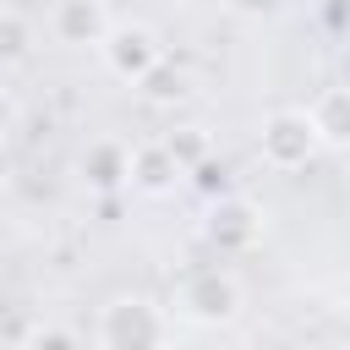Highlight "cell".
I'll list each match as a JSON object with an SVG mask.
<instances>
[{
  "label": "cell",
  "mask_w": 350,
  "mask_h": 350,
  "mask_svg": "<svg viewBox=\"0 0 350 350\" xmlns=\"http://www.w3.org/2000/svg\"><path fill=\"white\" fill-rule=\"evenodd\" d=\"M142 82H148V98H159V104H164V98H180V93H186V77H180V71H170L164 60H159V66H153V71H148Z\"/></svg>",
  "instance_id": "10"
},
{
  "label": "cell",
  "mask_w": 350,
  "mask_h": 350,
  "mask_svg": "<svg viewBox=\"0 0 350 350\" xmlns=\"http://www.w3.org/2000/svg\"><path fill=\"white\" fill-rule=\"evenodd\" d=\"M33 350H77V339L66 328H44V334H33Z\"/></svg>",
  "instance_id": "11"
},
{
  "label": "cell",
  "mask_w": 350,
  "mask_h": 350,
  "mask_svg": "<svg viewBox=\"0 0 350 350\" xmlns=\"http://www.w3.org/2000/svg\"><path fill=\"white\" fill-rule=\"evenodd\" d=\"M109 11L104 0H60L55 5V38L60 44H104Z\"/></svg>",
  "instance_id": "5"
},
{
  "label": "cell",
  "mask_w": 350,
  "mask_h": 350,
  "mask_svg": "<svg viewBox=\"0 0 350 350\" xmlns=\"http://www.w3.org/2000/svg\"><path fill=\"white\" fill-rule=\"evenodd\" d=\"M98 345L104 350H164V312L142 295H120L98 317Z\"/></svg>",
  "instance_id": "1"
},
{
  "label": "cell",
  "mask_w": 350,
  "mask_h": 350,
  "mask_svg": "<svg viewBox=\"0 0 350 350\" xmlns=\"http://www.w3.org/2000/svg\"><path fill=\"white\" fill-rule=\"evenodd\" d=\"M0 49H5V55L22 49V22H16V16H0Z\"/></svg>",
  "instance_id": "12"
},
{
  "label": "cell",
  "mask_w": 350,
  "mask_h": 350,
  "mask_svg": "<svg viewBox=\"0 0 350 350\" xmlns=\"http://www.w3.org/2000/svg\"><path fill=\"white\" fill-rule=\"evenodd\" d=\"M82 170H88L93 186H115V180H126V148H115V142H93V153L82 159Z\"/></svg>",
  "instance_id": "8"
},
{
  "label": "cell",
  "mask_w": 350,
  "mask_h": 350,
  "mask_svg": "<svg viewBox=\"0 0 350 350\" xmlns=\"http://www.w3.org/2000/svg\"><path fill=\"white\" fill-rule=\"evenodd\" d=\"M306 126H312V137H317V142L339 148V142H345V93H339V88H328V93L306 109Z\"/></svg>",
  "instance_id": "7"
},
{
  "label": "cell",
  "mask_w": 350,
  "mask_h": 350,
  "mask_svg": "<svg viewBox=\"0 0 350 350\" xmlns=\"http://www.w3.org/2000/svg\"><path fill=\"white\" fill-rule=\"evenodd\" d=\"M208 230H213V241H219V246H241V241L252 235V208H246V202H224V208L213 213V224H208Z\"/></svg>",
  "instance_id": "9"
},
{
  "label": "cell",
  "mask_w": 350,
  "mask_h": 350,
  "mask_svg": "<svg viewBox=\"0 0 350 350\" xmlns=\"http://www.w3.org/2000/svg\"><path fill=\"white\" fill-rule=\"evenodd\" d=\"M175 175H180V164L170 159V148H164V142H148V148L126 153V180H137L142 191H164Z\"/></svg>",
  "instance_id": "6"
},
{
  "label": "cell",
  "mask_w": 350,
  "mask_h": 350,
  "mask_svg": "<svg viewBox=\"0 0 350 350\" xmlns=\"http://www.w3.org/2000/svg\"><path fill=\"white\" fill-rule=\"evenodd\" d=\"M235 306H241V290H235V279H224V273H197V279H186L180 295H175V312L191 317V323H224Z\"/></svg>",
  "instance_id": "3"
},
{
  "label": "cell",
  "mask_w": 350,
  "mask_h": 350,
  "mask_svg": "<svg viewBox=\"0 0 350 350\" xmlns=\"http://www.w3.org/2000/svg\"><path fill=\"white\" fill-rule=\"evenodd\" d=\"M0 170H5V148H0Z\"/></svg>",
  "instance_id": "13"
},
{
  "label": "cell",
  "mask_w": 350,
  "mask_h": 350,
  "mask_svg": "<svg viewBox=\"0 0 350 350\" xmlns=\"http://www.w3.org/2000/svg\"><path fill=\"white\" fill-rule=\"evenodd\" d=\"M317 153V137L306 126V109H290V115H273L262 126V159L273 170H301L306 159Z\"/></svg>",
  "instance_id": "2"
},
{
  "label": "cell",
  "mask_w": 350,
  "mask_h": 350,
  "mask_svg": "<svg viewBox=\"0 0 350 350\" xmlns=\"http://www.w3.org/2000/svg\"><path fill=\"white\" fill-rule=\"evenodd\" d=\"M104 38H109L104 55H109V71H115V77L142 82V77L164 60V49H159V38H153L148 27H120V33H104Z\"/></svg>",
  "instance_id": "4"
}]
</instances>
